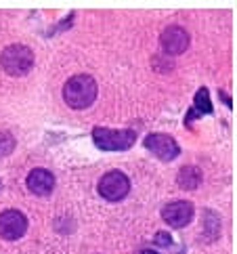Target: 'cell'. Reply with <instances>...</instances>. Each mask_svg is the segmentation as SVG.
<instances>
[{
    "label": "cell",
    "mask_w": 237,
    "mask_h": 254,
    "mask_svg": "<svg viewBox=\"0 0 237 254\" xmlns=\"http://www.w3.org/2000/svg\"><path fill=\"white\" fill-rule=\"evenodd\" d=\"M61 97L67 107L76 112H84L90 105H95L99 97V84L90 74H74L65 80L61 88Z\"/></svg>",
    "instance_id": "6da1fadb"
},
{
    "label": "cell",
    "mask_w": 237,
    "mask_h": 254,
    "mask_svg": "<svg viewBox=\"0 0 237 254\" xmlns=\"http://www.w3.org/2000/svg\"><path fill=\"white\" fill-rule=\"evenodd\" d=\"M136 130L134 128H107V126H95L93 132H90V139H93L95 147H99L101 151H128L132 145L136 143Z\"/></svg>",
    "instance_id": "7a4b0ae2"
},
{
    "label": "cell",
    "mask_w": 237,
    "mask_h": 254,
    "mask_svg": "<svg viewBox=\"0 0 237 254\" xmlns=\"http://www.w3.org/2000/svg\"><path fill=\"white\" fill-rule=\"evenodd\" d=\"M0 67L11 78L30 74L34 67V51L27 44H8L0 53Z\"/></svg>",
    "instance_id": "3957f363"
},
{
    "label": "cell",
    "mask_w": 237,
    "mask_h": 254,
    "mask_svg": "<svg viewBox=\"0 0 237 254\" xmlns=\"http://www.w3.org/2000/svg\"><path fill=\"white\" fill-rule=\"evenodd\" d=\"M130 189H132L130 177L126 175L124 170H118V168L107 170L97 183L99 197H103L105 202H112V204L126 199L128 193H130Z\"/></svg>",
    "instance_id": "277c9868"
},
{
    "label": "cell",
    "mask_w": 237,
    "mask_h": 254,
    "mask_svg": "<svg viewBox=\"0 0 237 254\" xmlns=\"http://www.w3.org/2000/svg\"><path fill=\"white\" fill-rule=\"evenodd\" d=\"M143 147L147 149L151 156H156L160 162H175L180 156V145L178 141L166 132H149L143 139Z\"/></svg>",
    "instance_id": "5b68a950"
},
{
    "label": "cell",
    "mask_w": 237,
    "mask_h": 254,
    "mask_svg": "<svg viewBox=\"0 0 237 254\" xmlns=\"http://www.w3.org/2000/svg\"><path fill=\"white\" fill-rule=\"evenodd\" d=\"M160 216L170 229H185L195 219V206L189 199H175L162 206Z\"/></svg>",
    "instance_id": "8992f818"
},
{
    "label": "cell",
    "mask_w": 237,
    "mask_h": 254,
    "mask_svg": "<svg viewBox=\"0 0 237 254\" xmlns=\"http://www.w3.org/2000/svg\"><path fill=\"white\" fill-rule=\"evenodd\" d=\"M30 229L27 216L17 210V208H6L0 212V240L4 242H17Z\"/></svg>",
    "instance_id": "52a82bcc"
},
{
    "label": "cell",
    "mask_w": 237,
    "mask_h": 254,
    "mask_svg": "<svg viewBox=\"0 0 237 254\" xmlns=\"http://www.w3.org/2000/svg\"><path fill=\"white\" fill-rule=\"evenodd\" d=\"M160 47L166 55L178 57V55H183V53H187V49L191 47V36L183 25H178V23L166 25L160 34Z\"/></svg>",
    "instance_id": "ba28073f"
},
{
    "label": "cell",
    "mask_w": 237,
    "mask_h": 254,
    "mask_svg": "<svg viewBox=\"0 0 237 254\" xmlns=\"http://www.w3.org/2000/svg\"><path fill=\"white\" fill-rule=\"evenodd\" d=\"M25 187L36 197H49L57 187V179L49 168H32L25 177Z\"/></svg>",
    "instance_id": "9c48e42d"
},
{
    "label": "cell",
    "mask_w": 237,
    "mask_h": 254,
    "mask_svg": "<svg viewBox=\"0 0 237 254\" xmlns=\"http://www.w3.org/2000/svg\"><path fill=\"white\" fill-rule=\"evenodd\" d=\"M204 183V172L195 164H185L177 172V187L183 191H195Z\"/></svg>",
    "instance_id": "30bf717a"
},
{
    "label": "cell",
    "mask_w": 237,
    "mask_h": 254,
    "mask_svg": "<svg viewBox=\"0 0 237 254\" xmlns=\"http://www.w3.org/2000/svg\"><path fill=\"white\" fill-rule=\"evenodd\" d=\"M199 118L202 116H212L214 114V103H212V97H210V90L206 86H199L193 95V107H191Z\"/></svg>",
    "instance_id": "8fae6325"
},
{
    "label": "cell",
    "mask_w": 237,
    "mask_h": 254,
    "mask_svg": "<svg viewBox=\"0 0 237 254\" xmlns=\"http://www.w3.org/2000/svg\"><path fill=\"white\" fill-rule=\"evenodd\" d=\"M15 145H17V141H15V137H13L11 132H8V130L0 132V158H4V156H8V153H13Z\"/></svg>",
    "instance_id": "7c38bea8"
},
{
    "label": "cell",
    "mask_w": 237,
    "mask_h": 254,
    "mask_svg": "<svg viewBox=\"0 0 237 254\" xmlns=\"http://www.w3.org/2000/svg\"><path fill=\"white\" fill-rule=\"evenodd\" d=\"M172 244H175V240H172L170 231H158L153 235V246L156 248H170Z\"/></svg>",
    "instance_id": "4fadbf2b"
},
{
    "label": "cell",
    "mask_w": 237,
    "mask_h": 254,
    "mask_svg": "<svg viewBox=\"0 0 237 254\" xmlns=\"http://www.w3.org/2000/svg\"><path fill=\"white\" fill-rule=\"evenodd\" d=\"M74 19H76V13H69L67 19H61L57 25H55V32H65V30H69L71 23H74Z\"/></svg>",
    "instance_id": "5bb4252c"
},
{
    "label": "cell",
    "mask_w": 237,
    "mask_h": 254,
    "mask_svg": "<svg viewBox=\"0 0 237 254\" xmlns=\"http://www.w3.org/2000/svg\"><path fill=\"white\" fill-rule=\"evenodd\" d=\"M218 95H221V99H223V101H225V105H227V107H229V110H233V101H231V99H229V95H227V93H225V90H218Z\"/></svg>",
    "instance_id": "9a60e30c"
},
{
    "label": "cell",
    "mask_w": 237,
    "mask_h": 254,
    "mask_svg": "<svg viewBox=\"0 0 237 254\" xmlns=\"http://www.w3.org/2000/svg\"><path fill=\"white\" fill-rule=\"evenodd\" d=\"M139 254H160L158 250H153V248H145V250H141Z\"/></svg>",
    "instance_id": "2e32d148"
},
{
    "label": "cell",
    "mask_w": 237,
    "mask_h": 254,
    "mask_svg": "<svg viewBox=\"0 0 237 254\" xmlns=\"http://www.w3.org/2000/svg\"><path fill=\"white\" fill-rule=\"evenodd\" d=\"M0 189H2V181H0Z\"/></svg>",
    "instance_id": "e0dca14e"
}]
</instances>
